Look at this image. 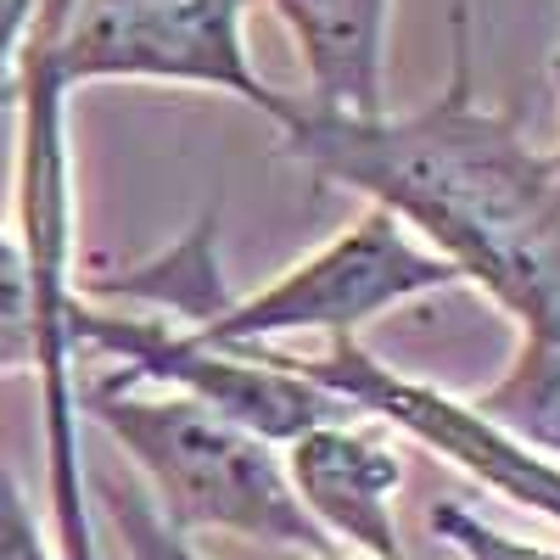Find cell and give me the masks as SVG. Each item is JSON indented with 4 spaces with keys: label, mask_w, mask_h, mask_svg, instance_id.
<instances>
[{
    "label": "cell",
    "mask_w": 560,
    "mask_h": 560,
    "mask_svg": "<svg viewBox=\"0 0 560 560\" xmlns=\"http://www.w3.org/2000/svg\"><path fill=\"white\" fill-rule=\"evenodd\" d=\"M280 147L314 179L420 230L459 280L482 287L527 337L560 348V191L516 113L482 107L471 7L448 23V79L404 118H353L314 96L280 102Z\"/></svg>",
    "instance_id": "obj_1"
},
{
    "label": "cell",
    "mask_w": 560,
    "mask_h": 560,
    "mask_svg": "<svg viewBox=\"0 0 560 560\" xmlns=\"http://www.w3.org/2000/svg\"><path fill=\"white\" fill-rule=\"evenodd\" d=\"M18 224L23 264L34 287V376L45 387V448H51V516H57V560H96L84 510V454H79V398H73V224H68V84L51 62V34L28 28L18 57Z\"/></svg>",
    "instance_id": "obj_2"
},
{
    "label": "cell",
    "mask_w": 560,
    "mask_h": 560,
    "mask_svg": "<svg viewBox=\"0 0 560 560\" xmlns=\"http://www.w3.org/2000/svg\"><path fill=\"white\" fill-rule=\"evenodd\" d=\"M102 420V432L147 471V499L174 533H236L247 544H287L303 555H337L308 510L298 504L287 465L253 432L208 415L191 398H135L96 382L79 404Z\"/></svg>",
    "instance_id": "obj_3"
},
{
    "label": "cell",
    "mask_w": 560,
    "mask_h": 560,
    "mask_svg": "<svg viewBox=\"0 0 560 560\" xmlns=\"http://www.w3.org/2000/svg\"><path fill=\"white\" fill-rule=\"evenodd\" d=\"M68 342L73 353L96 348L107 359H124L113 376V387H135V382H163L179 398L202 404L208 415L230 420V427L253 432L258 443H298L314 427H337V420H353V409L314 387L308 376L287 370L269 342L253 348H219L202 342L191 325H163V319H135V314H102L84 298H73L68 314Z\"/></svg>",
    "instance_id": "obj_4"
},
{
    "label": "cell",
    "mask_w": 560,
    "mask_h": 560,
    "mask_svg": "<svg viewBox=\"0 0 560 560\" xmlns=\"http://www.w3.org/2000/svg\"><path fill=\"white\" fill-rule=\"evenodd\" d=\"M242 23L247 0H73L62 28H34L51 34V62L68 90L107 79L202 84L275 124L287 96L253 73Z\"/></svg>",
    "instance_id": "obj_5"
},
{
    "label": "cell",
    "mask_w": 560,
    "mask_h": 560,
    "mask_svg": "<svg viewBox=\"0 0 560 560\" xmlns=\"http://www.w3.org/2000/svg\"><path fill=\"white\" fill-rule=\"evenodd\" d=\"M443 287H459V275L432 247H420L393 213L370 208L337 242L298 258L275 287L253 298H230L191 331L219 348H253L287 331H319L331 342V337H359V325H370L376 314Z\"/></svg>",
    "instance_id": "obj_6"
},
{
    "label": "cell",
    "mask_w": 560,
    "mask_h": 560,
    "mask_svg": "<svg viewBox=\"0 0 560 560\" xmlns=\"http://www.w3.org/2000/svg\"><path fill=\"white\" fill-rule=\"evenodd\" d=\"M269 353L287 370H298V376H308L314 387L337 393L353 415L398 427L404 438L438 448L448 465H459L488 493L533 510V516L560 522V465L533 454L527 443H516L504 427H493L471 398H454L432 382L398 376L393 364H382L370 348H359V337H331L325 353H314V359L287 353V348H269Z\"/></svg>",
    "instance_id": "obj_7"
},
{
    "label": "cell",
    "mask_w": 560,
    "mask_h": 560,
    "mask_svg": "<svg viewBox=\"0 0 560 560\" xmlns=\"http://www.w3.org/2000/svg\"><path fill=\"white\" fill-rule=\"evenodd\" d=\"M287 482L308 522L370 560H404L398 544V493H404V459L393 454L387 432L364 427V415L314 427L287 443Z\"/></svg>",
    "instance_id": "obj_8"
},
{
    "label": "cell",
    "mask_w": 560,
    "mask_h": 560,
    "mask_svg": "<svg viewBox=\"0 0 560 560\" xmlns=\"http://www.w3.org/2000/svg\"><path fill=\"white\" fill-rule=\"evenodd\" d=\"M292 28L298 57L314 79L308 96L353 113H387V18L393 0H269Z\"/></svg>",
    "instance_id": "obj_9"
},
{
    "label": "cell",
    "mask_w": 560,
    "mask_h": 560,
    "mask_svg": "<svg viewBox=\"0 0 560 560\" xmlns=\"http://www.w3.org/2000/svg\"><path fill=\"white\" fill-rule=\"evenodd\" d=\"M73 298H140V303H163L185 314V325H202L230 303L224 292V269H219V213L208 208L191 236H179L168 253L147 264H124L113 275H84L73 280Z\"/></svg>",
    "instance_id": "obj_10"
},
{
    "label": "cell",
    "mask_w": 560,
    "mask_h": 560,
    "mask_svg": "<svg viewBox=\"0 0 560 560\" xmlns=\"http://www.w3.org/2000/svg\"><path fill=\"white\" fill-rule=\"evenodd\" d=\"M471 404L516 443H527L533 454L560 465V348L549 337L522 331L510 370L493 387H482Z\"/></svg>",
    "instance_id": "obj_11"
},
{
    "label": "cell",
    "mask_w": 560,
    "mask_h": 560,
    "mask_svg": "<svg viewBox=\"0 0 560 560\" xmlns=\"http://www.w3.org/2000/svg\"><path fill=\"white\" fill-rule=\"evenodd\" d=\"M96 488H102V504H107V516H113V527H118L129 560H202V555L191 549V538L174 533V527L158 516V504L147 499V488H135V482L118 477V471H102Z\"/></svg>",
    "instance_id": "obj_12"
},
{
    "label": "cell",
    "mask_w": 560,
    "mask_h": 560,
    "mask_svg": "<svg viewBox=\"0 0 560 560\" xmlns=\"http://www.w3.org/2000/svg\"><path fill=\"white\" fill-rule=\"evenodd\" d=\"M39 337H34V287H28V264L12 236H0V376L34 370Z\"/></svg>",
    "instance_id": "obj_13"
},
{
    "label": "cell",
    "mask_w": 560,
    "mask_h": 560,
    "mask_svg": "<svg viewBox=\"0 0 560 560\" xmlns=\"http://www.w3.org/2000/svg\"><path fill=\"white\" fill-rule=\"evenodd\" d=\"M432 533L454 544L465 560H560L555 549H533L522 538H504L488 522H477L465 504H432Z\"/></svg>",
    "instance_id": "obj_14"
},
{
    "label": "cell",
    "mask_w": 560,
    "mask_h": 560,
    "mask_svg": "<svg viewBox=\"0 0 560 560\" xmlns=\"http://www.w3.org/2000/svg\"><path fill=\"white\" fill-rule=\"evenodd\" d=\"M34 12H39V0H0V79H7V68H18Z\"/></svg>",
    "instance_id": "obj_15"
},
{
    "label": "cell",
    "mask_w": 560,
    "mask_h": 560,
    "mask_svg": "<svg viewBox=\"0 0 560 560\" xmlns=\"http://www.w3.org/2000/svg\"><path fill=\"white\" fill-rule=\"evenodd\" d=\"M68 12H73V0H39L34 23H51V28H62V23H68Z\"/></svg>",
    "instance_id": "obj_16"
},
{
    "label": "cell",
    "mask_w": 560,
    "mask_h": 560,
    "mask_svg": "<svg viewBox=\"0 0 560 560\" xmlns=\"http://www.w3.org/2000/svg\"><path fill=\"white\" fill-rule=\"evenodd\" d=\"M549 73H555V90H560V45H555V62H549ZM555 191H560V152H555Z\"/></svg>",
    "instance_id": "obj_17"
},
{
    "label": "cell",
    "mask_w": 560,
    "mask_h": 560,
    "mask_svg": "<svg viewBox=\"0 0 560 560\" xmlns=\"http://www.w3.org/2000/svg\"><path fill=\"white\" fill-rule=\"evenodd\" d=\"M314 560H370V555H342V549H337V555H314Z\"/></svg>",
    "instance_id": "obj_18"
}]
</instances>
